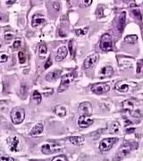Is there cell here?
<instances>
[{"instance_id": "cell-1", "label": "cell", "mask_w": 143, "mask_h": 161, "mask_svg": "<svg viewBox=\"0 0 143 161\" xmlns=\"http://www.w3.org/2000/svg\"><path fill=\"white\" fill-rule=\"evenodd\" d=\"M138 143L137 142H129V141H125L121 148L119 149L118 152L116 154V160H121L122 158H123L124 157L127 156L129 153L134 150L138 148Z\"/></svg>"}, {"instance_id": "cell-2", "label": "cell", "mask_w": 143, "mask_h": 161, "mask_svg": "<svg viewBox=\"0 0 143 161\" xmlns=\"http://www.w3.org/2000/svg\"><path fill=\"white\" fill-rule=\"evenodd\" d=\"M75 77H76V72H69V74L63 75L61 79V83L59 87H58V92L64 91L66 89L69 87V85L74 80Z\"/></svg>"}, {"instance_id": "cell-3", "label": "cell", "mask_w": 143, "mask_h": 161, "mask_svg": "<svg viewBox=\"0 0 143 161\" xmlns=\"http://www.w3.org/2000/svg\"><path fill=\"white\" fill-rule=\"evenodd\" d=\"M10 117L14 124H20L25 118V111L22 108H14L10 113Z\"/></svg>"}, {"instance_id": "cell-4", "label": "cell", "mask_w": 143, "mask_h": 161, "mask_svg": "<svg viewBox=\"0 0 143 161\" xmlns=\"http://www.w3.org/2000/svg\"><path fill=\"white\" fill-rule=\"evenodd\" d=\"M100 49L105 51V52H108L111 51L113 49V40H112V37L106 33L101 37V39H100Z\"/></svg>"}, {"instance_id": "cell-5", "label": "cell", "mask_w": 143, "mask_h": 161, "mask_svg": "<svg viewBox=\"0 0 143 161\" xmlns=\"http://www.w3.org/2000/svg\"><path fill=\"white\" fill-rule=\"evenodd\" d=\"M117 141H118V138H115V137H112V138H106L100 141L99 147H98L99 150L102 152H106L108 150H110Z\"/></svg>"}, {"instance_id": "cell-6", "label": "cell", "mask_w": 143, "mask_h": 161, "mask_svg": "<svg viewBox=\"0 0 143 161\" xmlns=\"http://www.w3.org/2000/svg\"><path fill=\"white\" fill-rule=\"evenodd\" d=\"M91 91L95 93V94H98V95H100V94H104V93H106L110 91V85L106 83H95L91 86L90 88Z\"/></svg>"}, {"instance_id": "cell-7", "label": "cell", "mask_w": 143, "mask_h": 161, "mask_svg": "<svg viewBox=\"0 0 143 161\" xmlns=\"http://www.w3.org/2000/svg\"><path fill=\"white\" fill-rule=\"evenodd\" d=\"M135 86H137L136 83H134L132 82L131 83H127V82H118L116 83V84L115 85V89L121 93H126L128 92L131 89L134 88Z\"/></svg>"}, {"instance_id": "cell-8", "label": "cell", "mask_w": 143, "mask_h": 161, "mask_svg": "<svg viewBox=\"0 0 143 161\" xmlns=\"http://www.w3.org/2000/svg\"><path fill=\"white\" fill-rule=\"evenodd\" d=\"M59 150H61V146L56 143H47V144H44L41 148L42 153H43V154H47V155L52 154V153H55Z\"/></svg>"}, {"instance_id": "cell-9", "label": "cell", "mask_w": 143, "mask_h": 161, "mask_svg": "<svg viewBox=\"0 0 143 161\" xmlns=\"http://www.w3.org/2000/svg\"><path fill=\"white\" fill-rule=\"evenodd\" d=\"M99 58V55L98 53H94V54H91L89 56H87L86 59L84 60L83 63V66L85 69H89L92 66H94L95 64H97V62L98 61Z\"/></svg>"}, {"instance_id": "cell-10", "label": "cell", "mask_w": 143, "mask_h": 161, "mask_svg": "<svg viewBox=\"0 0 143 161\" xmlns=\"http://www.w3.org/2000/svg\"><path fill=\"white\" fill-rule=\"evenodd\" d=\"M79 111L81 112L83 116H90L92 114V107L89 102H82L79 106Z\"/></svg>"}, {"instance_id": "cell-11", "label": "cell", "mask_w": 143, "mask_h": 161, "mask_svg": "<svg viewBox=\"0 0 143 161\" xmlns=\"http://www.w3.org/2000/svg\"><path fill=\"white\" fill-rule=\"evenodd\" d=\"M93 119H91L89 117H88L87 116H81L78 119V125L81 128H87L89 125H91L93 124Z\"/></svg>"}, {"instance_id": "cell-12", "label": "cell", "mask_w": 143, "mask_h": 161, "mask_svg": "<svg viewBox=\"0 0 143 161\" xmlns=\"http://www.w3.org/2000/svg\"><path fill=\"white\" fill-rule=\"evenodd\" d=\"M67 55H68V49H67V47L65 46H61L59 48L57 49V54L56 56V60L57 62H60L62 60H64Z\"/></svg>"}, {"instance_id": "cell-13", "label": "cell", "mask_w": 143, "mask_h": 161, "mask_svg": "<svg viewBox=\"0 0 143 161\" xmlns=\"http://www.w3.org/2000/svg\"><path fill=\"white\" fill-rule=\"evenodd\" d=\"M114 74V69L110 66H105L99 71V76L101 78L109 77Z\"/></svg>"}, {"instance_id": "cell-14", "label": "cell", "mask_w": 143, "mask_h": 161, "mask_svg": "<svg viewBox=\"0 0 143 161\" xmlns=\"http://www.w3.org/2000/svg\"><path fill=\"white\" fill-rule=\"evenodd\" d=\"M46 22V20L43 16H41L39 14H35L34 16L32 17V21H31V25L32 27L37 28L42 24H44Z\"/></svg>"}, {"instance_id": "cell-15", "label": "cell", "mask_w": 143, "mask_h": 161, "mask_svg": "<svg viewBox=\"0 0 143 161\" xmlns=\"http://www.w3.org/2000/svg\"><path fill=\"white\" fill-rule=\"evenodd\" d=\"M7 142L9 143L10 150L11 151H18L19 150V139L17 137H13V138H8Z\"/></svg>"}, {"instance_id": "cell-16", "label": "cell", "mask_w": 143, "mask_h": 161, "mask_svg": "<svg viewBox=\"0 0 143 161\" xmlns=\"http://www.w3.org/2000/svg\"><path fill=\"white\" fill-rule=\"evenodd\" d=\"M125 19H126V13L125 12H123L120 16H119V19H118V23H117V30L122 33V31L123 30V27H124V23H125Z\"/></svg>"}, {"instance_id": "cell-17", "label": "cell", "mask_w": 143, "mask_h": 161, "mask_svg": "<svg viewBox=\"0 0 143 161\" xmlns=\"http://www.w3.org/2000/svg\"><path fill=\"white\" fill-rule=\"evenodd\" d=\"M53 111H54V113L56 115H57L58 116H60V117H64L66 116V114H67L65 108L61 106V105H57V106H56L53 108Z\"/></svg>"}, {"instance_id": "cell-18", "label": "cell", "mask_w": 143, "mask_h": 161, "mask_svg": "<svg viewBox=\"0 0 143 161\" xmlns=\"http://www.w3.org/2000/svg\"><path fill=\"white\" fill-rule=\"evenodd\" d=\"M60 74H61V72L59 70L50 72L46 75V80H47V82H54V80H57V78L59 77Z\"/></svg>"}, {"instance_id": "cell-19", "label": "cell", "mask_w": 143, "mask_h": 161, "mask_svg": "<svg viewBox=\"0 0 143 161\" xmlns=\"http://www.w3.org/2000/svg\"><path fill=\"white\" fill-rule=\"evenodd\" d=\"M69 141L74 146H81L84 143V138L81 136H72L69 138Z\"/></svg>"}, {"instance_id": "cell-20", "label": "cell", "mask_w": 143, "mask_h": 161, "mask_svg": "<svg viewBox=\"0 0 143 161\" xmlns=\"http://www.w3.org/2000/svg\"><path fill=\"white\" fill-rule=\"evenodd\" d=\"M43 129H44V126L42 124H37L34 127L31 129L30 131V135L31 136H37V135H39L42 132H43Z\"/></svg>"}, {"instance_id": "cell-21", "label": "cell", "mask_w": 143, "mask_h": 161, "mask_svg": "<svg viewBox=\"0 0 143 161\" xmlns=\"http://www.w3.org/2000/svg\"><path fill=\"white\" fill-rule=\"evenodd\" d=\"M133 107H134L133 103H132L131 100H129V99H128V100H125V101L123 102V109L126 110V111H129L130 113L132 112Z\"/></svg>"}, {"instance_id": "cell-22", "label": "cell", "mask_w": 143, "mask_h": 161, "mask_svg": "<svg viewBox=\"0 0 143 161\" xmlns=\"http://www.w3.org/2000/svg\"><path fill=\"white\" fill-rule=\"evenodd\" d=\"M124 41L128 44H135L138 41V37L136 35H128L124 38Z\"/></svg>"}, {"instance_id": "cell-23", "label": "cell", "mask_w": 143, "mask_h": 161, "mask_svg": "<svg viewBox=\"0 0 143 161\" xmlns=\"http://www.w3.org/2000/svg\"><path fill=\"white\" fill-rule=\"evenodd\" d=\"M32 98H33V99H34V100H36V102H37L38 104H40V102H41V100H42L41 94H40V92L38 91H33V93H32Z\"/></svg>"}, {"instance_id": "cell-24", "label": "cell", "mask_w": 143, "mask_h": 161, "mask_svg": "<svg viewBox=\"0 0 143 161\" xmlns=\"http://www.w3.org/2000/svg\"><path fill=\"white\" fill-rule=\"evenodd\" d=\"M47 47L46 45H40L39 47V56L41 57H43L45 56V55L47 54Z\"/></svg>"}, {"instance_id": "cell-25", "label": "cell", "mask_w": 143, "mask_h": 161, "mask_svg": "<svg viewBox=\"0 0 143 161\" xmlns=\"http://www.w3.org/2000/svg\"><path fill=\"white\" fill-rule=\"evenodd\" d=\"M120 130V125H119V123L118 122H114L112 126H111V132L112 133H118Z\"/></svg>"}, {"instance_id": "cell-26", "label": "cell", "mask_w": 143, "mask_h": 161, "mask_svg": "<svg viewBox=\"0 0 143 161\" xmlns=\"http://www.w3.org/2000/svg\"><path fill=\"white\" fill-rule=\"evenodd\" d=\"M89 28H85V29H78V30H75L74 32H75V34H76L77 36H83V35H85L87 33V31H88Z\"/></svg>"}, {"instance_id": "cell-27", "label": "cell", "mask_w": 143, "mask_h": 161, "mask_svg": "<svg viewBox=\"0 0 143 161\" xmlns=\"http://www.w3.org/2000/svg\"><path fill=\"white\" fill-rule=\"evenodd\" d=\"M92 4V0H83V1L79 2V6L80 7H88Z\"/></svg>"}, {"instance_id": "cell-28", "label": "cell", "mask_w": 143, "mask_h": 161, "mask_svg": "<svg viewBox=\"0 0 143 161\" xmlns=\"http://www.w3.org/2000/svg\"><path fill=\"white\" fill-rule=\"evenodd\" d=\"M18 58H19V62L21 64H24L25 62H26V55H25L24 52H22V51H20L18 53Z\"/></svg>"}, {"instance_id": "cell-29", "label": "cell", "mask_w": 143, "mask_h": 161, "mask_svg": "<svg viewBox=\"0 0 143 161\" xmlns=\"http://www.w3.org/2000/svg\"><path fill=\"white\" fill-rule=\"evenodd\" d=\"M54 93V89H51V88H47V89H45L43 91V94L46 96V97H48L50 95H52Z\"/></svg>"}, {"instance_id": "cell-30", "label": "cell", "mask_w": 143, "mask_h": 161, "mask_svg": "<svg viewBox=\"0 0 143 161\" xmlns=\"http://www.w3.org/2000/svg\"><path fill=\"white\" fill-rule=\"evenodd\" d=\"M0 161H15V160H14V158H13L11 157L0 154Z\"/></svg>"}, {"instance_id": "cell-31", "label": "cell", "mask_w": 143, "mask_h": 161, "mask_svg": "<svg viewBox=\"0 0 143 161\" xmlns=\"http://www.w3.org/2000/svg\"><path fill=\"white\" fill-rule=\"evenodd\" d=\"M52 161H67V159H66L65 156H64V155H59V156L55 157V158L52 159Z\"/></svg>"}, {"instance_id": "cell-32", "label": "cell", "mask_w": 143, "mask_h": 161, "mask_svg": "<svg viewBox=\"0 0 143 161\" xmlns=\"http://www.w3.org/2000/svg\"><path fill=\"white\" fill-rule=\"evenodd\" d=\"M132 14H133V15L135 16L137 19L141 20V14H140V12L139 9H137V10L136 9H133L132 10Z\"/></svg>"}, {"instance_id": "cell-33", "label": "cell", "mask_w": 143, "mask_h": 161, "mask_svg": "<svg viewBox=\"0 0 143 161\" xmlns=\"http://www.w3.org/2000/svg\"><path fill=\"white\" fill-rule=\"evenodd\" d=\"M7 106H8L7 101H5V100H1V101H0V109H1V110L5 109L7 108Z\"/></svg>"}, {"instance_id": "cell-34", "label": "cell", "mask_w": 143, "mask_h": 161, "mask_svg": "<svg viewBox=\"0 0 143 161\" xmlns=\"http://www.w3.org/2000/svg\"><path fill=\"white\" fill-rule=\"evenodd\" d=\"M142 66H143V59H140L137 63V72H140Z\"/></svg>"}, {"instance_id": "cell-35", "label": "cell", "mask_w": 143, "mask_h": 161, "mask_svg": "<svg viewBox=\"0 0 143 161\" xmlns=\"http://www.w3.org/2000/svg\"><path fill=\"white\" fill-rule=\"evenodd\" d=\"M20 46H21V40L20 39H16L15 41L14 42V44H13V47H14V49H17V48H19Z\"/></svg>"}, {"instance_id": "cell-36", "label": "cell", "mask_w": 143, "mask_h": 161, "mask_svg": "<svg viewBox=\"0 0 143 161\" xmlns=\"http://www.w3.org/2000/svg\"><path fill=\"white\" fill-rule=\"evenodd\" d=\"M51 66H52V61H51V58L48 57V58H47V62H46V64H45L44 67H45V69H47V68H49V67Z\"/></svg>"}, {"instance_id": "cell-37", "label": "cell", "mask_w": 143, "mask_h": 161, "mask_svg": "<svg viewBox=\"0 0 143 161\" xmlns=\"http://www.w3.org/2000/svg\"><path fill=\"white\" fill-rule=\"evenodd\" d=\"M7 59H8V56L6 55L3 54V55H0V63H5V62L7 61Z\"/></svg>"}, {"instance_id": "cell-38", "label": "cell", "mask_w": 143, "mask_h": 161, "mask_svg": "<svg viewBox=\"0 0 143 161\" xmlns=\"http://www.w3.org/2000/svg\"><path fill=\"white\" fill-rule=\"evenodd\" d=\"M14 38V35L11 33V32H5V39H7V40H10Z\"/></svg>"}, {"instance_id": "cell-39", "label": "cell", "mask_w": 143, "mask_h": 161, "mask_svg": "<svg viewBox=\"0 0 143 161\" xmlns=\"http://www.w3.org/2000/svg\"><path fill=\"white\" fill-rule=\"evenodd\" d=\"M69 49H70V52H71V55L73 57V41H70L69 42Z\"/></svg>"}, {"instance_id": "cell-40", "label": "cell", "mask_w": 143, "mask_h": 161, "mask_svg": "<svg viewBox=\"0 0 143 161\" xmlns=\"http://www.w3.org/2000/svg\"><path fill=\"white\" fill-rule=\"evenodd\" d=\"M16 1H14H14H6V3L7 4H9V5H12V4H14V3H15Z\"/></svg>"}, {"instance_id": "cell-41", "label": "cell", "mask_w": 143, "mask_h": 161, "mask_svg": "<svg viewBox=\"0 0 143 161\" xmlns=\"http://www.w3.org/2000/svg\"><path fill=\"white\" fill-rule=\"evenodd\" d=\"M134 131H135V129H134V128H132V129H129V130H127L128 133H129V132H134Z\"/></svg>"}, {"instance_id": "cell-42", "label": "cell", "mask_w": 143, "mask_h": 161, "mask_svg": "<svg viewBox=\"0 0 143 161\" xmlns=\"http://www.w3.org/2000/svg\"><path fill=\"white\" fill-rule=\"evenodd\" d=\"M0 47H1V45H0Z\"/></svg>"}]
</instances>
